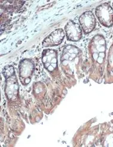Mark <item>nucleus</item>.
I'll use <instances>...</instances> for the list:
<instances>
[{
    "mask_svg": "<svg viewBox=\"0 0 113 147\" xmlns=\"http://www.w3.org/2000/svg\"><path fill=\"white\" fill-rule=\"evenodd\" d=\"M90 51L94 61L99 64H102L105 57L106 43L105 39L101 36H96L92 41Z\"/></svg>",
    "mask_w": 113,
    "mask_h": 147,
    "instance_id": "f03ea898",
    "label": "nucleus"
},
{
    "mask_svg": "<svg viewBox=\"0 0 113 147\" xmlns=\"http://www.w3.org/2000/svg\"><path fill=\"white\" fill-rule=\"evenodd\" d=\"M7 75L6 93L7 97L10 99L15 98L17 94L18 84L13 69H9L5 70Z\"/></svg>",
    "mask_w": 113,
    "mask_h": 147,
    "instance_id": "20e7f679",
    "label": "nucleus"
},
{
    "mask_svg": "<svg viewBox=\"0 0 113 147\" xmlns=\"http://www.w3.org/2000/svg\"><path fill=\"white\" fill-rule=\"evenodd\" d=\"M80 26L85 34H89L94 31L96 25V18L94 13L86 11L79 18Z\"/></svg>",
    "mask_w": 113,
    "mask_h": 147,
    "instance_id": "7ed1b4c3",
    "label": "nucleus"
},
{
    "mask_svg": "<svg viewBox=\"0 0 113 147\" xmlns=\"http://www.w3.org/2000/svg\"><path fill=\"white\" fill-rule=\"evenodd\" d=\"M42 60L45 69L50 71H53L57 67V52L51 49L44 51L43 53Z\"/></svg>",
    "mask_w": 113,
    "mask_h": 147,
    "instance_id": "0eeeda50",
    "label": "nucleus"
},
{
    "mask_svg": "<svg viewBox=\"0 0 113 147\" xmlns=\"http://www.w3.org/2000/svg\"><path fill=\"white\" fill-rule=\"evenodd\" d=\"M33 65L31 62L24 61L20 67V76L25 79L26 84H28L27 80L32 75Z\"/></svg>",
    "mask_w": 113,
    "mask_h": 147,
    "instance_id": "6e6552de",
    "label": "nucleus"
},
{
    "mask_svg": "<svg viewBox=\"0 0 113 147\" xmlns=\"http://www.w3.org/2000/svg\"><path fill=\"white\" fill-rule=\"evenodd\" d=\"M95 15L100 22L105 27L113 25V9L107 3L98 5L95 9Z\"/></svg>",
    "mask_w": 113,
    "mask_h": 147,
    "instance_id": "f257e3e1",
    "label": "nucleus"
},
{
    "mask_svg": "<svg viewBox=\"0 0 113 147\" xmlns=\"http://www.w3.org/2000/svg\"><path fill=\"white\" fill-rule=\"evenodd\" d=\"M65 37V32L62 29H58L53 31L43 42L44 47H53L61 44Z\"/></svg>",
    "mask_w": 113,
    "mask_h": 147,
    "instance_id": "423d86ee",
    "label": "nucleus"
},
{
    "mask_svg": "<svg viewBox=\"0 0 113 147\" xmlns=\"http://www.w3.org/2000/svg\"><path fill=\"white\" fill-rule=\"evenodd\" d=\"M65 34L70 41L77 42L82 37V30L78 24L70 21L65 26Z\"/></svg>",
    "mask_w": 113,
    "mask_h": 147,
    "instance_id": "39448f33",
    "label": "nucleus"
}]
</instances>
